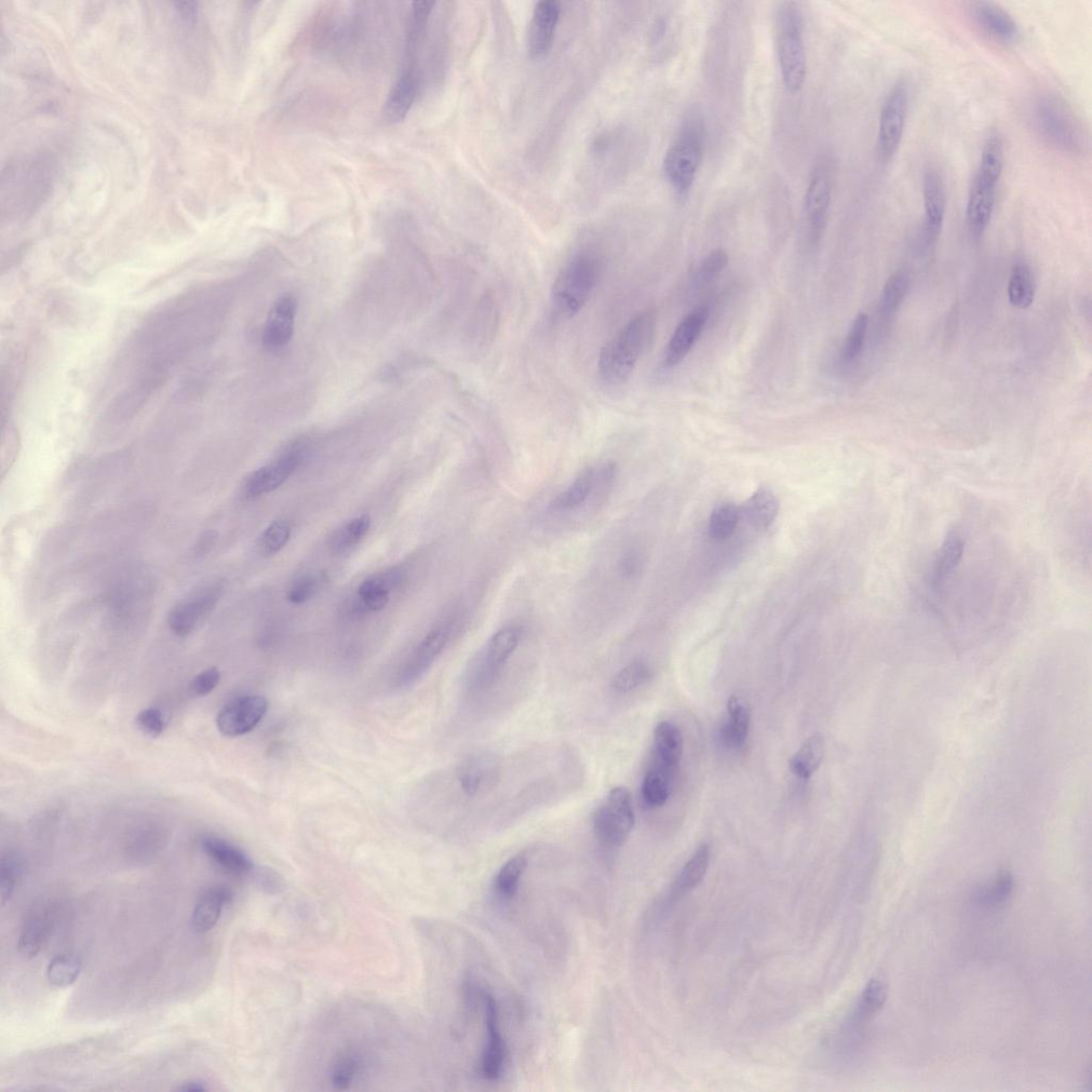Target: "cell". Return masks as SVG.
<instances>
[{
	"instance_id": "d6986e66",
	"label": "cell",
	"mask_w": 1092,
	"mask_h": 1092,
	"mask_svg": "<svg viewBox=\"0 0 1092 1092\" xmlns=\"http://www.w3.org/2000/svg\"><path fill=\"white\" fill-rule=\"evenodd\" d=\"M560 15L561 5L556 0H544L536 5L528 40L532 58H544L550 51Z\"/></svg>"
},
{
	"instance_id": "ee69618b",
	"label": "cell",
	"mask_w": 1092,
	"mask_h": 1092,
	"mask_svg": "<svg viewBox=\"0 0 1092 1092\" xmlns=\"http://www.w3.org/2000/svg\"><path fill=\"white\" fill-rule=\"evenodd\" d=\"M672 780V777L649 768L648 772L645 773L641 786V797L644 803L650 807L665 805L670 798Z\"/></svg>"
},
{
	"instance_id": "816d5d0a",
	"label": "cell",
	"mask_w": 1092,
	"mask_h": 1092,
	"mask_svg": "<svg viewBox=\"0 0 1092 1092\" xmlns=\"http://www.w3.org/2000/svg\"><path fill=\"white\" fill-rule=\"evenodd\" d=\"M220 680L221 674L217 668L207 669L194 678L191 691L198 697L208 696L219 685Z\"/></svg>"
},
{
	"instance_id": "603a6c76",
	"label": "cell",
	"mask_w": 1092,
	"mask_h": 1092,
	"mask_svg": "<svg viewBox=\"0 0 1092 1092\" xmlns=\"http://www.w3.org/2000/svg\"><path fill=\"white\" fill-rule=\"evenodd\" d=\"M295 311V300L290 294L281 296L275 303L263 334V343L268 350H279L290 343L294 334Z\"/></svg>"
},
{
	"instance_id": "bcb514c9",
	"label": "cell",
	"mask_w": 1092,
	"mask_h": 1092,
	"mask_svg": "<svg viewBox=\"0 0 1092 1092\" xmlns=\"http://www.w3.org/2000/svg\"><path fill=\"white\" fill-rule=\"evenodd\" d=\"M292 537V525L286 520H279L269 525L259 538L258 549L260 554L269 557L278 554L285 548Z\"/></svg>"
},
{
	"instance_id": "680465c9",
	"label": "cell",
	"mask_w": 1092,
	"mask_h": 1092,
	"mask_svg": "<svg viewBox=\"0 0 1092 1092\" xmlns=\"http://www.w3.org/2000/svg\"><path fill=\"white\" fill-rule=\"evenodd\" d=\"M179 1090L184 1091V1092H188V1091H190V1092H204V1091L208 1090V1087L204 1082L191 1081V1082L185 1083L182 1087L179 1088Z\"/></svg>"
},
{
	"instance_id": "e575fe53",
	"label": "cell",
	"mask_w": 1092,
	"mask_h": 1092,
	"mask_svg": "<svg viewBox=\"0 0 1092 1092\" xmlns=\"http://www.w3.org/2000/svg\"><path fill=\"white\" fill-rule=\"evenodd\" d=\"M529 860L523 854L509 859L495 876L493 889L495 895L508 901L517 894L523 875L528 869Z\"/></svg>"
},
{
	"instance_id": "8fae6325",
	"label": "cell",
	"mask_w": 1092,
	"mask_h": 1092,
	"mask_svg": "<svg viewBox=\"0 0 1092 1092\" xmlns=\"http://www.w3.org/2000/svg\"><path fill=\"white\" fill-rule=\"evenodd\" d=\"M462 620L454 615L440 623L431 630L426 637L416 646L408 663L401 669L396 685L398 687L411 686L420 680L433 666L440 655L461 629Z\"/></svg>"
},
{
	"instance_id": "52a82bcc",
	"label": "cell",
	"mask_w": 1092,
	"mask_h": 1092,
	"mask_svg": "<svg viewBox=\"0 0 1092 1092\" xmlns=\"http://www.w3.org/2000/svg\"><path fill=\"white\" fill-rule=\"evenodd\" d=\"M703 126L695 118L687 121L681 136L669 148L664 159L665 177L673 190L685 197L690 194L704 158Z\"/></svg>"
},
{
	"instance_id": "ac0fdd59",
	"label": "cell",
	"mask_w": 1092,
	"mask_h": 1092,
	"mask_svg": "<svg viewBox=\"0 0 1092 1092\" xmlns=\"http://www.w3.org/2000/svg\"><path fill=\"white\" fill-rule=\"evenodd\" d=\"M458 781L470 798L492 791L501 778V766L490 754H474L458 767Z\"/></svg>"
},
{
	"instance_id": "83f0119b",
	"label": "cell",
	"mask_w": 1092,
	"mask_h": 1092,
	"mask_svg": "<svg viewBox=\"0 0 1092 1092\" xmlns=\"http://www.w3.org/2000/svg\"><path fill=\"white\" fill-rule=\"evenodd\" d=\"M225 886H212L202 894L193 912L192 925L196 933L205 934L218 924L223 909L232 900Z\"/></svg>"
},
{
	"instance_id": "60d3db41",
	"label": "cell",
	"mask_w": 1092,
	"mask_h": 1092,
	"mask_svg": "<svg viewBox=\"0 0 1092 1092\" xmlns=\"http://www.w3.org/2000/svg\"><path fill=\"white\" fill-rule=\"evenodd\" d=\"M740 519L739 508L732 503H723L712 512L709 534L714 541L723 542L735 532Z\"/></svg>"
},
{
	"instance_id": "9a60e30c",
	"label": "cell",
	"mask_w": 1092,
	"mask_h": 1092,
	"mask_svg": "<svg viewBox=\"0 0 1092 1092\" xmlns=\"http://www.w3.org/2000/svg\"><path fill=\"white\" fill-rule=\"evenodd\" d=\"M268 711L267 700L262 696H241L227 703L218 713V730L225 736L246 735L263 720Z\"/></svg>"
},
{
	"instance_id": "8d00e7d4",
	"label": "cell",
	"mask_w": 1092,
	"mask_h": 1092,
	"mask_svg": "<svg viewBox=\"0 0 1092 1092\" xmlns=\"http://www.w3.org/2000/svg\"><path fill=\"white\" fill-rule=\"evenodd\" d=\"M1008 298L1011 305L1020 309H1028L1033 304L1035 287L1028 264L1017 263L1011 271L1008 283Z\"/></svg>"
},
{
	"instance_id": "9c48e42d",
	"label": "cell",
	"mask_w": 1092,
	"mask_h": 1092,
	"mask_svg": "<svg viewBox=\"0 0 1092 1092\" xmlns=\"http://www.w3.org/2000/svg\"><path fill=\"white\" fill-rule=\"evenodd\" d=\"M616 463L604 462L590 466L579 473L567 489L559 493L549 504L554 514L565 515L579 511L608 494L617 478Z\"/></svg>"
},
{
	"instance_id": "7bdbcfd3",
	"label": "cell",
	"mask_w": 1092,
	"mask_h": 1092,
	"mask_svg": "<svg viewBox=\"0 0 1092 1092\" xmlns=\"http://www.w3.org/2000/svg\"><path fill=\"white\" fill-rule=\"evenodd\" d=\"M910 277L905 272H896L885 282L882 294V313L885 318L893 317L910 290Z\"/></svg>"
},
{
	"instance_id": "9f6ffc18",
	"label": "cell",
	"mask_w": 1092,
	"mask_h": 1092,
	"mask_svg": "<svg viewBox=\"0 0 1092 1092\" xmlns=\"http://www.w3.org/2000/svg\"><path fill=\"white\" fill-rule=\"evenodd\" d=\"M259 883L262 888L266 889L267 893H278L281 887V882L275 874L264 873L259 878Z\"/></svg>"
},
{
	"instance_id": "ffe728a7",
	"label": "cell",
	"mask_w": 1092,
	"mask_h": 1092,
	"mask_svg": "<svg viewBox=\"0 0 1092 1092\" xmlns=\"http://www.w3.org/2000/svg\"><path fill=\"white\" fill-rule=\"evenodd\" d=\"M923 201L925 210V238L930 244L937 239L945 223L947 214V192L945 181L934 169L928 170L923 180Z\"/></svg>"
},
{
	"instance_id": "7dc6e473",
	"label": "cell",
	"mask_w": 1092,
	"mask_h": 1092,
	"mask_svg": "<svg viewBox=\"0 0 1092 1092\" xmlns=\"http://www.w3.org/2000/svg\"><path fill=\"white\" fill-rule=\"evenodd\" d=\"M327 581L328 577L325 573L304 575L292 585L288 592V600L294 605L305 604L317 595Z\"/></svg>"
},
{
	"instance_id": "c3c4849f",
	"label": "cell",
	"mask_w": 1092,
	"mask_h": 1092,
	"mask_svg": "<svg viewBox=\"0 0 1092 1092\" xmlns=\"http://www.w3.org/2000/svg\"><path fill=\"white\" fill-rule=\"evenodd\" d=\"M868 329L869 317L865 313H860L854 320L844 344L842 358L845 363H852L860 357L863 347H865Z\"/></svg>"
},
{
	"instance_id": "681fc988",
	"label": "cell",
	"mask_w": 1092,
	"mask_h": 1092,
	"mask_svg": "<svg viewBox=\"0 0 1092 1092\" xmlns=\"http://www.w3.org/2000/svg\"><path fill=\"white\" fill-rule=\"evenodd\" d=\"M361 1060L357 1055L347 1054L337 1060L331 1073V1082L337 1090H347L355 1082L360 1070Z\"/></svg>"
},
{
	"instance_id": "277c9868",
	"label": "cell",
	"mask_w": 1092,
	"mask_h": 1092,
	"mask_svg": "<svg viewBox=\"0 0 1092 1092\" xmlns=\"http://www.w3.org/2000/svg\"><path fill=\"white\" fill-rule=\"evenodd\" d=\"M601 272V261L593 253H578L565 263L551 289V304L556 314L570 319L581 312L596 292Z\"/></svg>"
},
{
	"instance_id": "f907efd6",
	"label": "cell",
	"mask_w": 1092,
	"mask_h": 1092,
	"mask_svg": "<svg viewBox=\"0 0 1092 1092\" xmlns=\"http://www.w3.org/2000/svg\"><path fill=\"white\" fill-rule=\"evenodd\" d=\"M137 724L144 733L152 737L163 734L166 729L164 714L155 708L142 710L138 714Z\"/></svg>"
},
{
	"instance_id": "4dcf8cb0",
	"label": "cell",
	"mask_w": 1092,
	"mask_h": 1092,
	"mask_svg": "<svg viewBox=\"0 0 1092 1092\" xmlns=\"http://www.w3.org/2000/svg\"><path fill=\"white\" fill-rule=\"evenodd\" d=\"M729 720L721 727V737L727 746L743 747L749 733L751 710L744 697L733 695L727 701Z\"/></svg>"
},
{
	"instance_id": "2e32d148",
	"label": "cell",
	"mask_w": 1092,
	"mask_h": 1092,
	"mask_svg": "<svg viewBox=\"0 0 1092 1092\" xmlns=\"http://www.w3.org/2000/svg\"><path fill=\"white\" fill-rule=\"evenodd\" d=\"M483 1001L484 1027L485 1033H487V1040H485L482 1051L480 1071L485 1080L497 1081L504 1071L507 1048L503 1040L500 1027V1016H498V1008L493 995L485 993L483 995Z\"/></svg>"
},
{
	"instance_id": "b9f144b4",
	"label": "cell",
	"mask_w": 1092,
	"mask_h": 1092,
	"mask_svg": "<svg viewBox=\"0 0 1092 1092\" xmlns=\"http://www.w3.org/2000/svg\"><path fill=\"white\" fill-rule=\"evenodd\" d=\"M80 972H82V963L77 957L59 955L49 963L46 974L50 985L57 988H66L73 985Z\"/></svg>"
},
{
	"instance_id": "484cf974",
	"label": "cell",
	"mask_w": 1092,
	"mask_h": 1092,
	"mask_svg": "<svg viewBox=\"0 0 1092 1092\" xmlns=\"http://www.w3.org/2000/svg\"><path fill=\"white\" fill-rule=\"evenodd\" d=\"M420 74L414 67H406L384 105V117L390 124L401 123L407 118L419 93Z\"/></svg>"
},
{
	"instance_id": "4316f807",
	"label": "cell",
	"mask_w": 1092,
	"mask_h": 1092,
	"mask_svg": "<svg viewBox=\"0 0 1092 1092\" xmlns=\"http://www.w3.org/2000/svg\"><path fill=\"white\" fill-rule=\"evenodd\" d=\"M683 751L684 737L679 727L669 721L658 723L654 731L651 763L676 773L683 757Z\"/></svg>"
},
{
	"instance_id": "f35d334b",
	"label": "cell",
	"mask_w": 1092,
	"mask_h": 1092,
	"mask_svg": "<svg viewBox=\"0 0 1092 1092\" xmlns=\"http://www.w3.org/2000/svg\"><path fill=\"white\" fill-rule=\"evenodd\" d=\"M372 519L368 515L360 516L345 524L342 529L336 531L331 538V548L336 552H345L353 549L371 530Z\"/></svg>"
},
{
	"instance_id": "ab89813d",
	"label": "cell",
	"mask_w": 1092,
	"mask_h": 1092,
	"mask_svg": "<svg viewBox=\"0 0 1092 1092\" xmlns=\"http://www.w3.org/2000/svg\"><path fill=\"white\" fill-rule=\"evenodd\" d=\"M653 676L652 669L644 660H635L622 670L613 679V689L617 694H629L648 683Z\"/></svg>"
},
{
	"instance_id": "f5cc1de1",
	"label": "cell",
	"mask_w": 1092,
	"mask_h": 1092,
	"mask_svg": "<svg viewBox=\"0 0 1092 1092\" xmlns=\"http://www.w3.org/2000/svg\"><path fill=\"white\" fill-rule=\"evenodd\" d=\"M642 568V558L635 549L625 552L618 561V571L625 579H632L638 576Z\"/></svg>"
},
{
	"instance_id": "d590c367",
	"label": "cell",
	"mask_w": 1092,
	"mask_h": 1092,
	"mask_svg": "<svg viewBox=\"0 0 1092 1092\" xmlns=\"http://www.w3.org/2000/svg\"><path fill=\"white\" fill-rule=\"evenodd\" d=\"M1015 882L1013 875L1003 872L996 876L994 881L977 889L974 900L982 908L995 910L1005 906L1014 893Z\"/></svg>"
},
{
	"instance_id": "7c38bea8",
	"label": "cell",
	"mask_w": 1092,
	"mask_h": 1092,
	"mask_svg": "<svg viewBox=\"0 0 1092 1092\" xmlns=\"http://www.w3.org/2000/svg\"><path fill=\"white\" fill-rule=\"evenodd\" d=\"M833 166L825 156L817 160L806 187L803 212L807 224L808 237L813 244L820 240L829 215L832 200Z\"/></svg>"
},
{
	"instance_id": "5b68a950",
	"label": "cell",
	"mask_w": 1092,
	"mask_h": 1092,
	"mask_svg": "<svg viewBox=\"0 0 1092 1092\" xmlns=\"http://www.w3.org/2000/svg\"><path fill=\"white\" fill-rule=\"evenodd\" d=\"M777 50L782 80L788 92H799L806 77L804 23L797 3H784L777 13Z\"/></svg>"
},
{
	"instance_id": "d4e9b609",
	"label": "cell",
	"mask_w": 1092,
	"mask_h": 1092,
	"mask_svg": "<svg viewBox=\"0 0 1092 1092\" xmlns=\"http://www.w3.org/2000/svg\"><path fill=\"white\" fill-rule=\"evenodd\" d=\"M202 851L223 872L245 876L254 869L253 862L240 848L221 838L207 835L201 840Z\"/></svg>"
},
{
	"instance_id": "f1b7e54d",
	"label": "cell",
	"mask_w": 1092,
	"mask_h": 1092,
	"mask_svg": "<svg viewBox=\"0 0 1092 1092\" xmlns=\"http://www.w3.org/2000/svg\"><path fill=\"white\" fill-rule=\"evenodd\" d=\"M711 860V851L708 845H701L693 857L686 863L676 882H673L665 905L672 906L685 894L689 893L706 878Z\"/></svg>"
},
{
	"instance_id": "f546056e",
	"label": "cell",
	"mask_w": 1092,
	"mask_h": 1092,
	"mask_svg": "<svg viewBox=\"0 0 1092 1092\" xmlns=\"http://www.w3.org/2000/svg\"><path fill=\"white\" fill-rule=\"evenodd\" d=\"M51 912L37 908L29 916L21 930L18 948L26 959H34L45 946L51 929Z\"/></svg>"
},
{
	"instance_id": "8992f818",
	"label": "cell",
	"mask_w": 1092,
	"mask_h": 1092,
	"mask_svg": "<svg viewBox=\"0 0 1092 1092\" xmlns=\"http://www.w3.org/2000/svg\"><path fill=\"white\" fill-rule=\"evenodd\" d=\"M523 633L522 627L507 626L485 641L470 660L465 673V687L470 694H482L492 689L519 648Z\"/></svg>"
},
{
	"instance_id": "3957f363",
	"label": "cell",
	"mask_w": 1092,
	"mask_h": 1092,
	"mask_svg": "<svg viewBox=\"0 0 1092 1092\" xmlns=\"http://www.w3.org/2000/svg\"><path fill=\"white\" fill-rule=\"evenodd\" d=\"M1034 126L1048 144L1069 155H1083L1089 148V134L1071 107L1056 94L1047 93L1033 107Z\"/></svg>"
},
{
	"instance_id": "cb8c5ba5",
	"label": "cell",
	"mask_w": 1092,
	"mask_h": 1092,
	"mask_svg": "<svg viewBox=\"0 0 1092 1092\" xmlns=\"http://www.w3.org/2000/svg\"><path fill=\"white\" fill-rule=\"evenodd\" d=\"M400 583L397 572L377 574L362 582L358 589V599L353 605L355 615L380 612L389 602V593Z\"/></svg>"
},
{
	"instance_id": "7402d4cb",
	"label": "cell",
	"mask_w": 1092,
	"mask_h": 1092,
	"mask_svg": "<svg viewBox=\"0 0 1092 1092\" xmlns=\"http://www.w3.org/2000/svg\"><path fill=\"white\" fill-rule=\"evenodd\" d=\"M969 15L978 29L1002 43L1014 42L1019 36V26L1009 13L992 3L978 2L969 7Z\"/></svg>"
},
{
	"instance_id": "836d02e7",
	"label": "cell",
	"mask_w": 1092,
	"mask_h": 1092,
	"mask_svg": "<svg viewBox=\"0 0 1092 1092\" xmlns=\"http://www.w3.org/2000/svg\"><path fill=\"white\" fill-rule=\"evenodd\" d=\"M825 754V741L820 735L815 734L804 741V744L790 761L792 773L802 780L810 779L818 770Z\"/></svg>"
},
{
	"instance_id": "d6a6232c",
	"label": "cell",
	"mask_w": 1092,
	"mask_h": 1092,
	"mask_svg": "<svg viewBox=\"0 0 1092 1092\" xmlns=\"http://www.w3.org/2000/svg\"><path fill=\"white\" fill-rule=\"evenodd\" d=\"M779 511V503L771 490L762 488L753 493L739 508L740 518L756 530L770 528Z\"/></svg>"
},
{
	"instance_id": "e0dca14e",
	"label": "cell",
	"mask_w": 1092,
	"mask_h": 1092,
	"mask_svg": "<svg viewBox=\"0 0 1092 1092\" xmlns=\"http://www.w3.org/2000/svg\"><path fill=\"white\" fill-rule=\"evenodd\" d=\"M302 457L303 449L295 445L277 461L255 470L246 480L245 494L253 498L274 492L294 473Z\"/></svg>"
},
{
	"instance_id": "74e56055",
	"label": "cell",
	"mask_w": 1092,
	"mask_h": 1092,
	"mask_svg": "<svg viewBox=\"0 0 1092 1092\" xmlns=\"http://www.w3.org/2000/svg\"><path fill=\"white\" fill-rule=\"evenodd\" d=\"M887 991L884 983L879 979H873L863 990L857 1008L852 1018V1023L859 1026L871 1017L878 1014L886 1002Z\"/></svg>"
},
{
	"instance_id": "ba28073f",
	"label": "cell",
	"mask_w": 1092,
	"mask_h": 1092,
	"mask_svg": "<svg viewBox=\"0 0 1092 1092\" xmlns=\"http://www.w3.org/2000/svg\"><path fill=\"white\" fill-rule=\"evenodd\" d=\"M633 826L635 811L630 791L623 787L613 789L593 817L597 840L608 851H616L629 840Z\"/></svg>"
},
{
	"instance_id": "6da1fadb",
	"label": "cell",
	"mask_w": 1092,
	"mask_h": 1092,
	"mask_svg": "<svg viewBox=\"0 0 1092 1092\" xmlns=\"http://www.w3.org/2000/svg\"><path fill=\"white\" fill-rule=\"evenodd\" d=\"M1004 161L1003 138L1000 132L992 131L983 144L979 166L967 196V230L975 242L982 238L991 222Z\"/></svg>"
},
{
	"instance_id": "44dd1931",
	"label": "cell",
	"mask_w": 1092,
	"mask_h": 1092,
	"mask_svg": "<svg viewBox=\"0 0 1092 1092\" xmlns=\"http://www.w3.org/2000/svg\"><path fill=\"white\" fill-rule=\"evenodd\" d=\"M710 317L708 306L695 309L674 331L665 352V366L674 368L684 361L699 340Z\"/></svg>"
},
{
	"instance_id": "11a10c76",
	"label": "cell",
	"mask_w": 1092,
	"mask_h": 1092,
	"mask_svg": "<svg viewBox=\"0 0 1092 1092\" xmlns=\"http://www.w3.org/2000/svg\"><path fill=\"white\" fill-rule=\"evenodd\" d=\"M177 12L182 20L187 23H194L197 21L199 15L198 4L196 3H178Z\"/></svg>"
},
{
	"instance_id": "db71d44e",
	"label": "cell",
	"mask_w": 1092,
	"mask_h": 1092,
	"mask_svg": "<svg viewBox=\"0 0 1092 1092\" xmlns=\"http://www.w3.org/2000/svg\"><path fill=\"white\" fill-rule=\"evenodd\" d=\"M727 263H729V255L724 250H714L707 256L703 266H701V274L704 278L717 276L723 271Z\"/></svg>"
},
{
	"instance_id": "30bf717a",
	"label": "cell",
	"mask_w": 1092,
	"mask_h": 1092,
	"mask_svg": "<svg viewBox=\"0 0 1092 1092\" xmlns=\"http://www.w3.org/2000/svg\"><path fill=\"white\" fill-rule=\"evenodd\" d=\"M908 111L909 86L906 80H898L889 90L880 117L876 153L881 163H888L897 153L906 129Z\"/></svg>"
},
{
	"instance_id": "4fadbf2b",
	"label": "cell",
	"mask_w": 1092,
	"mask_h": 1092,
	"mask_svg": "<svg viewBox=\"0 0 1092 1092\" xmlns=\"http://www.w3.org/2000/svg\"><path fill=\"white\" fill-rule=\"evenodd\" d=\"M52 179V168L49 161L44 158H36L26 161L18 167L9 170L8 179H4L3 198L8 201H42L49 191Z\"/></svg>"
},
{
	"instance_id": "7a4b0ae2",
	"label": "cell",
	"mask_w": 1092,
	"mask_h": 1092,
	"mask_svg": "<svg viewBox=\"0 0 1092 1092\" xmlns=\"http://www.w3.org/2000/svg\"><path fill=\"white\" fill-rule=\"evenodd\" d=\"M654 327L655 317L652 313L639 314L603 347L598 363L603 381L619 385L629 380L646 347L651 343Z\"/></svg>"
},
{
	"instance_id": "1f68e13d",
	"label": "cell",
	"mask_w": 1092,
	"mask_h": 1092,
	"mask_svg": "<svg viewBox=\"0 0 1092 1092\" xmlns=\"http://www.w3.org/2000/svg\"><path fill=\"white\" fill-rule=\"evenodd\" d=\"M964 552V538L959 534H950L939 550V554L934 561L932 575H930V586L935 591L945 586L956 568L959 567Z\"/></svg>"
},
{
	"instance_id": "6f0895ef",
	"label": "cell",
	"mask_w": 1092,
	"mask_h": 1092,
	"mask_svg": "<svg viewBox=\"0 0 1092 1092\" xmlns=\"http://www.w3.org/2000/svg\"><path fill=\"white\" fill-rule=\"evenodd\" d=\"M215 539H217V533L208 532L200 538L196 546V554H205L214 545Z\"/></svg>"
},
{
	"instance_id": "f6af8a7d",
	"label": "cell",
	"mask_w": 1092,
	"mask_h": 1092,
	"mask_svg": "<svg viewBox=\"0 0 1092 1092\" xmlns=\"http://www.w3.org/2000/svg\"><path fill=\"white\" fill-rule=\"evenodd\" d=\"M23 871L24 860L20 854L7 852L3 855L2 862H0V898H2L3 907L7 905V902L15 893Z\"/></svg>"
},
{
	"instance_id": "5bb4252c",
	"label": "cell",
	"mask_w": 1092,
	"mask_h": 1092,
	"mask_svg": "<svg viewBox=\"0 0 1092 1092\" xmlns=\"http://www.w3.org/2000/svg\"><path fill=\"white\" fill-rule=\"evenodd\" d=\"M222 589L218 584L208 585L196 589L175 605L168 616L169 628L175 635H190L217 606Z\"/></svg>"
}]
</instances>
